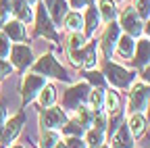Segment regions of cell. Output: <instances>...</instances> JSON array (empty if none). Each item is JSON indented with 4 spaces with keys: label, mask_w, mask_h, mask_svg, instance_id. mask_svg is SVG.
I'll list each match as a JSON object with an SVG mask.
<instances>
[{
    "label": "cell",
    "mask_w": 150,
    "mask_h": 148,
    "mask_svg": "<svg viewBox=\"0 0 150 148\" xmlns=\"http://www.w3.org/2000/svg\"><path fill=\"white\" fill-rule=\"evenodd\" d=\"M33 73L38 75H44V77H54V79H63V81H69V73L67 69L56 61L52 54H44L42 59H38L33 63Z\"/></svg>",
    "instance_id": "cell-1"
},
{
    "label": "cell",
    "mask_w": 150,
    "mask_h": 148,
    "mask_svg": "<svg viewBox=\"0 0 150 148\" xmlns=\"http://www.w3.org/2000/svg\"><path fill=\"white\" fill-rule=\"evenodd\" d=\"M129 110L131 113H146L150 115V88L144 86V84H136L131 86V92H129Z\"/></svg>",
    "instance_id": "cell-2"
},
{
    "label": "cell",
    "mask_w": 150,
    "mask_h": 148,
    "mask_svg": "<svg viewBox=\"0 0 150 148\" xmlns=\"http://www.w3.org/2000/svg\"><path fill=\"white\" fill-rule=\"evenodd\" d=\"M104 77H106V81H110L115 88H129L131 86V81L136 79V73L134 71H127V69H123V67H119V65H115V63H106V67H104Z\"/></svg>",
    "instance_id": "cell-3"
},
{
    "label": "cell",
    "mask_w": 150,
    "mask_h": 148,
    "mask_svg": "<svg viewBox=\"0 0 150 148\" xmlns=\"http://www.w3.org/2000/svg\"><path fill=\"white\" fill-rule=\"evenodd\" d=\"M88 94H90V86H88L86 81L71 86L69 92L65 94V98H63L65 108H79V106L83 104V100L88 98Z\"/></svg>",
    "instance_id": "cell-4"
},
{
    "label": "cell",
    "mask_w": 150,
    "mask_h": 148,
    "mask_svg": "<svg viewBox=\"0 0 150 148\" xmlns=\"http://www.w3.org/2000/svg\"><path fill=\"white\" fill-rule=\"evenodd\" d=\"M46 86V77L44 75H38V73H27L23 77V86H21V92H23V102H31L35 98V94L40 92L42 88Z\"/></svg>",
    "instance_id": "cell-5"
},
{
    "label": "cell",
    "mask_w": 150,
    "mask_h": 148,
    "mask_svg": "<svg viewBox=\"0 0 150 148\" xmlns=\"http://www.w3.org/2000/svg\"><path fill=\"white\" fill-rule=\"evenodd\" d=\"M121 27L127 31V35H131V38H140V35L144 33L142 19L138 17V13L134 8H125L121 13Z\"/></svg>",
    "instance_id": "cell-6"
},
{
    "label": "cell",
    "mask_w": 150,
    "mask_h": 148,
    "mask_svg": "<svg viewBox=\"0 0 150 148\" xmlns=\"http://www.w3.org/2000/svg\"><path fill=\"white\" fill-rule=\"evenodd\" d=\"M67 123V115L61 108H52L48 106L44 113L40 115V125L42 129H63V125Z\"/></svg>",
    "instance_id": "cell-7"
},
{
    "label": "cell",
    "mask_w": 150,
    "mask_h": 148,
    "mask_svg": "<svg viewBox=\"0 0 150 148\" xmlns=\"http://www.w3.org/2000/svg\"><path fill=\"white\" fill-rule=\"evenodd\" d=\"M11 63H13V67H17V69H21V71H25L31 63H33V54H31V48L29 46H25V44H15L13 48H11Z\"/></svg>",
    "instance_id": "cell-8"
},
{
    "label": "cell",
    "mask_w": 150,
    "mask_h": 148,
    "mask_svg": "<svg viewBox=\"0 0 150 148\" xmlns=\"http://www.w3.org/2000/svg\"><path fill=\"white\" fill-rule=\"evenodd\" d=\"M23 121H25V115H17L13 117L11 121L4 123V127L0 129V144H4V146H11V142L19 136V132H21V127H23Z\"/></svg>",
    "instance_id": "cell-9"
},
{
    "label": "cell",
    "mask_w": 150,
    "mask_h": 148,
    "mask_svg": "<svg viewBox=\"0 0 150 148\" xmlns=\"http://www.w3.org/2000/svg\"><path fill=\"white\" fill-rule=\"evenodd\" d=\"M35 35H44V38H52L56 40V33H54V25L50 21V15L44 6L38 8V15H35Z\"/></svg>",
    "instance_id": "cell-10"
},
{
    "label": "cell",
    "mask_w": 150,
    "mask_h": 148,
    "mask_svg": "<svg viewBox=\"0 0 150 148\" xmlns=\"http://www.w3.org/2000/svg\"><path fill=\"white\" fill-rule=\"evenodd\" d=\"M119 42V25L117 23H108V27L104 29V35H102V48H104V54L110 59V54L115 52V46Z\"/></svg>",
    "instance_id": "cell-11"
},
{
    "label": "cell",
    "mask_w": 150,
    "mask_h": 148,
    "mask_svg": "<svg viewBox=\"0 0 150 148\" xmlns=\"http://www.w3.org/2000/svg\"><path fill=\"white\" fill-rule=\"evenodd\" d=\"M11 11L15 13L17 21H21V23L33 21V13H31V8H29V2H27V0H11Z\"/></svg>",
    "instance_id": "cell-12"
},
{
    "label": "cell",
    "mask_w": 150,
    "mask_h": 148,
    "mask_svg": "<svg viewBox=\"0 0 150 148\" xmlns=\"http://www.w3.org/2000/svg\"><path fill=\"white\" fill-rule=\"evenodd\" d=\"M46 11L54 23H61L67 15V0H46Z\"/></svg>",
    "instance_id": "cell-13"
},
{
    "label": "cell",
    "mask_w": 150,
    "mask_h": 148,
    "mask_svg": "<svg viewBox=\"0 0 150 148\" xmlns=\"http://www.w3.org/2000/svg\"><path fill=\"white\" fill-rule=\"evenodd\" d=\"M112 148H134V136H131V132H129L127 125H121L117 132H115Z\"/></svg>",
    "instance_id": "cell-14"
},
{
    "label": "cell",
    "mask_w": 150,
    "mask_h": 148,
    "mask_svg": "<svg viewBox=\"0 0 150 148\" xmlns=\"http://www.w3.org/2000/svg\"><path fill=\"white\" fill-rule=\"evenodd\" d=\"M134 57H136L134 63H136L138 67H146V65L150 63V40H142V42H138Z\"/></svg>",
    "instance_id": "cell-15"
},
{
    "label": "cell",
    "mask_w": 150,
    "mask_h": 148,
    "mask_svg": "<svg viewBox=\"0 0 150 148\" xmlns=\"http://www.w3.org/2000/svg\"><path fill=\"white\" fill-rule=\"evenodd\" d=\"M115 48H117L121 59H131V57H134V52H136V42H134L131 35H123V38H119V42H117Z\"/></svg>",
    "instance_id": "cell-16"
},
{
    "label": "cell",
    "mask_w": 150,
    "mask_h": 148,
    "mask_svg": "<svg viewBox=\"0 0 150 148\" xmlns=\"http://www.w3.org/2000/svg\"><path fill=\"white\" fill-rule=\"evenodd\" d=\"M2 27H4V33L8 35L11 40H15V42L25 40V27H23L21 21H6Z\"/></svg>",
    "instance_id": "cell-17"
},
{
    "label": "cell",
    "mask_w": 150,
    "mask_h": 148,
    "mask_svg": "<svg viewBox=\"0 0 150 148\" xmlns=\"http://www.w3.org/2000/svg\"><path fill=\"white\" fill-rule=\"evenodd\" d=\"M98 19H100L98 8H94V4H90V8L86 13V19H83V27H86L88 35H94V31L98 29Z\"/></svg>",
    "instance_id": "cell-18"
},
{
    "label": "cell",
    "mask_w": 150,
    "mask_h": 148,
    "mask_svg": "<svg viewBox=\"0 0 150 148\" xmlns=\"http://www.w3.org/2000/svg\"><path fill=\"white\" fill-rule=\"evenodd\" d=\"M98 13L102 17V21L110 23L117 17V4H115V0H100V2H98Z\"/></svg>",
    "instance_id": "cell-19"
},
{
    "label": "cell",
    "mask_w": 150,
    "mask_h": 148,
    "mask_svg": "<svg viewBox=\"0 0 150 148\" xmlns=\"http://www.w3.org/2000/svg\"><path fill=\"white\" fill-rule=\"evenodd\" d=\"M65 27H67L71 33L81 31V29H83V17H81V13H77V11L67 13V15H65Z\"/></svg>",
    "instance_id": "cell-20"
},
{
    "label": "cell",
    "mask_w": 150,
    "mask_h": 148,
    "mask_svg": "<svg viewBox=\"0 0 150 148\" xmlns=\"http://www.w3.org/2000/svg\"><path fill=\"white\" fill-rule=\"evenodd\" d=\"M129 132H131V136H142L144 134V129H146V117L142 115V113H131V117H129Z\"/></svg>",
    "instance_id": "cell-21"
},
{
    "label": "cell",
    "mask_w": 150,
    "mask_h": 148,
    "mask_svg": "<svg viewBox=\"0 0 150 148\" xmlns=\"http://www.w3.org/2000/svg\"><path fill=\"white\" fill-rule=\"evenodd\" d=\"M61 142L59 129H42V138H40V148H54Z\"/></svg>",
    "instance_id": "cell-22"
},
{
    "label": "cell",
    "mask_w": 150,
    "mask_h": 148,
    "mask_svg": "<svg viewBox=\"0 0 150 148\" xmlns=\"http://www.w3.org/2000/svg\"><path fill=\"white\" fill-rule=\"evenodd\" d=\"M38 100H40V104L44 106V108H48V106H52L54 102H56V90H54V86H44L40 92H38Z\"/></svg>",
    "instance_id": "cell-23"
},
{
    "label": "cell",
    "mask_w": 150,
    "mask_h": 148,
    "mask_svg": "<svg viewBox=\"0 0 150 148\" xmlns=\"http://www.w3.org/2000/svg\"><path fill=\"white\" fill-rule=\"evenodd\" d=\"M75 110H77V115H75V121H77L83 129H88V127L92 125V121H94V110L88 108V106H79V108H75Z\"/></svg>",
    "instance_id": "cell-24"
},
{
    "label": "cell",
    "mask_w": 150,
    "mask_h": 148,
    "mask_svg": "<svg viewBox=\"0 0 150 148\" xmlns=\"http://www.w3.org/2000/svg\"><path fill=\"white\" fill-rule=\"evenodd\" d=\"M98 63V50H96V42H90L88 44V50H86V57H83V65L88 71H92Z\"/></svg>",
    "instance_id": "cell-25"
},
{
    "label": "cell",
    "mask_w": 150,
    "mask_h": 148,
    "mask_svg": "<svg viewBox=\"0 0 150 148\" xmlns=\"http://www.w3.org/2000/svg\"><path fill=\"white\" fill-rule=\"evenodd\" d=\"M94 129H98V132H104V129L108 127V113L104 110H94V121H92Z\"/></svg>",
    "instance_id": "cell-26"
},
{
    "label": "cell",
    "mask_w": 150,
    "mask_h": 148,
    "mask_svg": "<svg viewBox=\"0 0 150 148\" xmlns=\"http://www.w3.org/2000/svg\"><path fill=\"white\" fill-rule=\"evenodd\" d=\"M102 132H98V129H90V132L86 134V144L88 148H100L102 146Z\"/></svg>",
    "instance_id": "cell-27"
},
{
    "label": "cell",
    "mask_w": 150,
    "mask_h": 148,
    "mask_svg": "<svg viewBox=\"0 0 150 148\" xmlns=\"http://www.w3.org/2000/svg\"><path fill=\"white\" fill-rule=\"evenodd\" d=\"M83 44H86V35H83L81 31H75V33H71L67 48H69V52H73V50H79V48H83Z\"/></svg>",
    "instance_id": "cell-28"
},
{
    "label": "cell",
    "mask_w": 150,
    "mask_h": 148,
    "mask_svg": "<svg viewBox=\"0 0 150 148\" xmlns=\"http://www.w3.org/2000/svg\"><path fill=\"white\" fill-rule=\"evenodd\" d=\"M88 100H90L92 110H100V108H102V100H104V92H102V90L90 92V94H88Z\"/></svg>",
    "instance_id": "cell-29"
},
{
    "label": "cell",
    "mask_w": 150,
    "mask_h": 148,
    "mask_svg": "<svg viewBox=\"0 0 150 148\" xmlns=\"http://www.w3.org/2000/svg\"><path fill=\"white\" fill-rule=\"evenodd\" d=\"M102 104H104V110H106V113L117 110V108H119V98H117V94H115V92H106Z\"/></svg>",
    "instance_id": "cell-30"
},
{
    "label": "cell",
    "mask_w": 150,
    "mask_h": 148,
    "mask_svg": "<svg viewBox=\"0 0 150 148\" xmlns=\"http://www.w3.org/2000/svg\"><path fill=\"white\" fill-rule=\"evenodd\" d=\"M134 11L138 13L140 19H148L150 17V0H136V8Z\"/></svg>",
    "instance_id": "cell-31"
},
{
    "label": "cell",
    "mask_w": 150,
    "mask_h": 148,
    "mask_svg": "<svg viewBox=\"0 0 150 148\" xmlns=\"http://www.w3.org/2000/svg\"><path fill=\"white\" fill-rule=\"evenodd\" d=\"M11 54V38L6 33H0V59H6Z\"/></svg>",
    "instance_id": "cell-32"
},
{
    "label": "cell",
    "mask_w": 150,
    "mask_h": 148,
    "mask_svg": "<svg viewBox=\"0 0 150 148\" xmlns=\"http://www.w3.org/2000/svg\"><path fill=\"white\" fill-rule=\"evenodd\" d=\"M8 15H11V0H0V25L8 21Z\"/></svg>",
    "instance_id": "cell-33"
},
{
    "label": "cell",
    "mask_w": 150,
    "mask_h": 148,
    "mask_svg": "<svg viewBox=\"0 0 150 148\" xmlns=\"http://www.w3.org/2000/svg\"><path fill=\"white\" fill-rule=\"evenodd\" d=\"M63 129H65V134H69V136H77V138H79V134L83 132V127H81L77 121H73V123H65V125H63Z\"/></svg>",
    "instance_id": "cell-34"
},
{
    "label": "cell",
    "mask_w": 150,
    "mask_h": 148,
    "mask_svg": "<svg viewBox=\"0 0 150 148\" xmlns=\"http://www.w3.org/2000/svg\"><path fill=\"white\" fill-rule=\"evenodd\" d=\"M65 148H86V144H83L77 136H69V140H67Z\"/></svg>",
    "instance_id": "cell-35"
},
{
    "label": "cell",
    "mask_w": 150,
    "mask_h": 148,
    "mask_svg": "<svg viewBox=\"0 0 150 148\" xmlns=\"http://www.w3.org/2000/svg\"><path fill=\"white\" fill-rule=\"evenodd\" d=\"M11 73H13V65L6 63L4 59H0V77H6V75H11Z\"/></svg>",
    "instance_id": "cell-36"
},
{
    "label": "cell",
    "mask_w": 150,
    "mask_h": 148,
    "mask_svg": "<svg viewBox=\"0 0 150 148\" xmlns=\"http://www.w3.org/2000/svg\"><path fill=\"white\" fill-rule=\"evenodd\" d=\"M86 4H94V0H71V6L73 8H81Z\"/></svg>",
    "instance_id": "cell-37"
},
{
    "label": "cell",
    "mask_w": 150,
    "mask_h": 148,
    "mask_svg": "<svg viewBox=\"0 0 150 148\" xmlns=\"http://www.w3.org/2000/svg\"><path fill=\"white\" fill-rule=\"evenodd\" d=\"M4 123H6V108L0 104V129L4 127Z\"/></svg>",
    "instance_id": "cell-38"
},
{
    "label": "cell",
    "mask_w": 150,
    "mask_h": 148,
    "mask_svg": "<svg viewBox=\"0 0 150 148\" xmlns=\"http://www.w3.org/2000/svg\"><path fill=\"white\" fill-rule=\"evenodd\" d=\"M88 79H90V81H94V84H102V77H98V73H94V71H90V73H88Z\"/></svg>",
    "instance_id": "cell-39"
},
{
    "label": "cell",
    "mask_w": 150,
    "mask_h": 148,
    "mask_svg": "<svg viewBox=\"0 0 150 148\" xmlns=\"http://www.w3.org/2000/svg\"><path fill=\"white\" fill-rule=\"evenodd\" d=\"M144 79L150 84V63H148V65H146V69H144Z\"/></svg>",
    "instance_id": "cell-40"
},
{
    "label": "cell",
    "mask_w": 150,
    "mask_h": 148,
    "mask_svg": "<svg viewBox=\"0 0 150 148\" xmlns=\"http://www.w3.org/2000/svg\"><path fill=\"white\" fill-rule=\"evenodd\" d=\"M27 2H29V4H38V0H27Z\"/></svg>",
    "instance_id": "cell-41"
},
{
    "label": "cell",
    "mask_w": 150,
    "mask_h": 148,
    "mask_svg": "<svg viewBox=\"0 0 150 148\" xmlns=\"http://www.w3.org/2000/svg\"><path fill=\"white\" fill-rule=\"evenodd\" d=\"M54 148H65V146H61V144H56V146H54Z\"/></svg>",
    "instance_id": "cell-42"
},
{
    "label": "cell",
    "mask_w": 150,
    "mask_h": 148,
    "mask_svg": "<svg viewBox=\"0 0 150 148\" xmlns=\"http://www.w3.org/2000/svg\"><path fill=\"white\" fill-rule=\"evenodd\" d=\"M8 148H11V146H8ZM13 148H23V146H13Z\"/></svg>",
    "instance_id": "cell-43"
},
{
    "label": "cell",
    "mask_w": 150,
    "mask_h": 148,
    "mask_svg": "<svg viewBox=\"0 0 150 148\" xmlns=\"http://www.w3.org/2000/svg\"><path fill=\"white\" fill-rule=\"evenodd\" d=\"M148 31H150V23H148Z\"/></svg>",
    "instance_id": "cell-44"
},
{
    "label": "cell",
    "mask_w": 150,
    "mask_h": 148,
    "mask_svg": "<svg viewBox=\"0 0 150 148\" xmlns=\"http://www.w3.org/2000/svg\"><path fill=\"white\" fill-rule=\"evenodd\" d=\"M100 148H106V146H100Z\"/></svg>",
    "instance_id": "cell-45"
}]
</instances>
